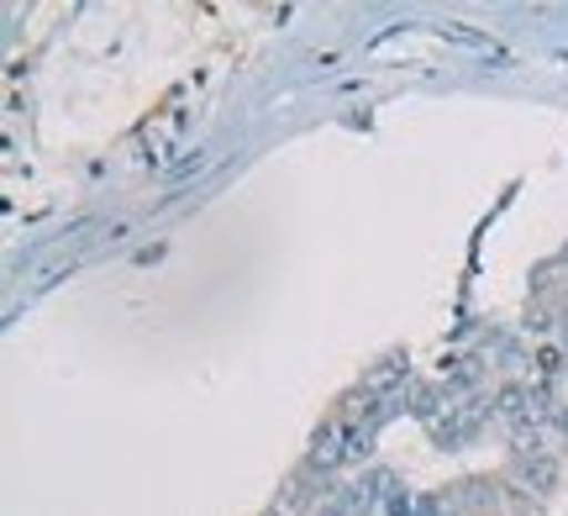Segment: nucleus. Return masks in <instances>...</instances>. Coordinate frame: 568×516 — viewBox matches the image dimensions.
<instances>
[{
    "instance_id": "obj_1",
    "label": "nucleus",
    "mask_w": 568,
    "mask_h": 516,
    "mask_svg": "<svg viewBox=\"0 0 568 516\" xmlns=\"http://www.w3.org/2000/svg\"><path fill=\"white\" fill-rule=\"evenodd\" d=\"M406 374H410L406 353H385L379 364H368L364 370V385H358V391H364L368 401H385V395H395L400 385H406Z\"/></svg>"
},
{
    "instance_id": "obj_2",
    "label": "nucleus",
    "mask_w": 568,
    "mask_h": 516,
    "mask_svg": "<svg viewBox=\"0 0 568 516\" xmlns=\"http://www.w3.org/2000/svg\"><path fill=\"white\" fill-rule=\"evenodd\" d=\"M343 458H347V433H337V427H316L305 464H311V469H322V475H332V469H337Z\"/></svg>"
},
{
    "instance_id": "obj_3",
    "label": "nucleus",
    "mask_w": 568,
    "mask_h": 516,
    "mask_svg": "<svg viewBox=\"0 0 568 516\" xmlns=\"http://www.w3.org/2000/svg\"><path fill=\"white\" fill-rule=\"evenodd\" d=\"M521 479H527V490H537V496H552L558 479H564V464L552 454H542V458H531V464H521Z\"/></svg>"
},
{
    "instance_id": "obj_4",
    "label": "nucleus",
    "mask_w": 568,
    "mask_h": 516,
    "mask_svg": "<svg viewBox=\"0 0 568 516\" xmlns=\"http://www.w3.org/2000/svg\"><path fill=\"white\" fill-rule=\"evenodd\" d=\"M453 500H458V512H489L495 506V485L489 479H458Z\"/></svg>"
},
{
    "instance_id": "obj_5",
    "label": "nucleus",
    "mask_w": 568,
    "mask_h": 516,
    "mask_svg": "<svg viewBox=\"0 0 568 516\" xmlns=\"http://www.w3.org/2000/svg\"><path fill=\"white\" fill-rule=\"evenodd\" d=\"M316 516H343V512H337V506H326V512H316Z\"/></svg>"
},
{
    "instance_id": "obj_6",
    "label": "nucleus",
    "mask_w": 568,
    "mask_h": 516,
    "mask_svg": "<svg viewBox=\"0 0 568 516\" xmlns=\"http://www.w3.org/2000/svg\"><path fill=\"white\" fill-rule=\"evenodd\" d=\"M564 433H568V416H564Z\"/></svg>"
},
{
    "instance_id": "obj_7",
    "label": "nucleus",
    "mask_w": 568,
    "mask_h": 516,
    "mask_svg": "<svg viewBox=\"0 0 568 516\" xmlns=\"http://www.w3.org/2000/svg\"><path fill=\"white\" fill-rule=\"evenodd\" d=\"M268 516H284V512H268Z\"/></svg>"
}]
</instances>
